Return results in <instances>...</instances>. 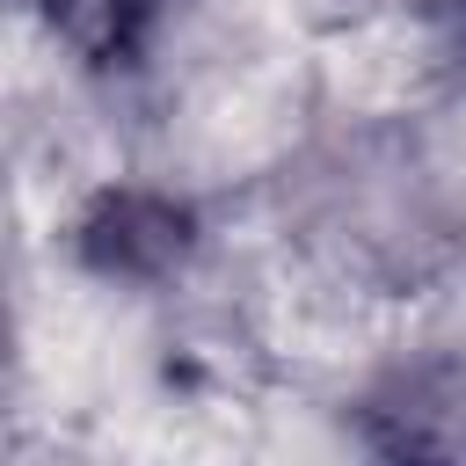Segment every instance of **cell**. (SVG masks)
<instances>
[{"label":"cell","instance_id":"cell-1","mask_svg":"<svg viewBox=\"0 0 466 466\" xmlns=\"http://www.w3.org/2000/svg\"><path fill=\"white\" fill-rule=\"evenodd\" d=\"M44 7H51V29H66V36L95 44V51H124L153 22L160 0H44Z\"/></svg>","mask_w":466,"mask_h":466}]
</instances>
